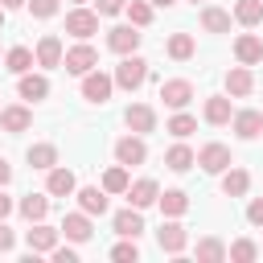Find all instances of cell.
Instances as JSON below:
<instances>
[{
	"label": "cell",
	"instance_id": "obj_1",
	"mask_svg": "<svg viewBox=\"0 0 263 263\" xmlns=\"http://www.w3.org/2000/svg\"><path fill=\"white\" fill-rule=\"evenodd\" d=\"M148 82V62L136 58V53H123V62L115 66V86L119 90H140Z\"/></svg>",
	"mask_w": 263,
	"mask_h": 263
},
{
	"label": "cell",
	"instance_id": "obj_2",
	"mask_svg": "<svg viewBox=\"0 0 263 263\" xmlns=\"http://www.w3.org/2000/svg\"><path fill=\"white\" fill-rule=\"evenodd\" d=\"M111 90H115V78L103 74L99 66H95L90 74H82V99H86V103H99V107H103V103L111 99Z\"/></svg>",
	"mask_w": 263,
	"mask_h": 263
},
{
	"label": "cell",
	"instance_id": "obj_3",
	"mask_svg": "<svg viewBox=\"0 0 263 263\" xmlns=\"http://www.w3.org/2000/svg\"><path fill=\"white\" fill-rule=\"evenodd\" d=\"M66 33L70 37H78V41H90L95 33H99V12H90V8H74V12H66Z\"/></svg>",
	"mask_w": 263,
	"mask_h": 263
},
{
	"label": "cell",
	"instance_id": "obj_4",
	"mask_svg": "<svg viewBox=\"0 0 263 263\" xmlns=\"http://www.w3.org/2000/svg\"><path fill=\"white\" fill-rule=\"evenodd\" d=\"M62 66H66L70 74H90V70L99 66V53H95V45H86V41H78L74 49H66V58H62Z\"/></svg>",
	"mask_w": 263,
	"mask_h": 263
},
{
	"label": "cell",
	"instance_id": "obj_5",
	"mask_svg": "<svg viewBox=\"0 0 263 263\" xmlns=\"http://www.w3.org/2000/svg\"><path fill=\"white\" fill-rule=\"evenodd\" d=\"M160 99H164V107L185 111L189 99H193V82L189 78H168V82H160Z\"/></svg>",
	"mask_w": 263,
	"mask_h": 263
},
{
	"label": "cell",
	"instance_id": "obj_6",
	"mask_svg": "<svg viewBox=\"0 0 263 263\" xmlns=\"http://www.w3.org/2000/svg\"><path fill=\"white\" fill-rule=\"evenodd\" d=\"M115 160L127 164V168H132V164H144V160H148L144 136H136V132H132V136H119V140H115Z\"/></svg>",
	"mask_w": 263,
	"mask_h": 263
},
{
	"label": "cell",
	"instance_id": "obj_7",
	"mask_svg": "<svg viewBox=\"0 0 263 263\" xmlns=\"http://www.w3.org/2000/svg\"><path fill=\"white\" fill-rule=\"evenodd\" d=\"M123 123H127L136 136H148V132H156V111H152L148 103H132V107L123 111Z\"/></svg>",
	"mask_w": 263,
	"mask_h": 263
},
{
	"label": "cell",
	"instance_id": "obj_8",
	"mask_svg": "<svg viewBox=\"0 0 263 263\" xmlns=\"http://www.w3.org/2000/svg\"><path fill=\"white\" fill-rule=\"evenodd\" d=\"M58 234H62V226L53 230V226H45V222H33V230L25 234V242H29L33 255H49V251L58 247Z\"/></svg>",
	"mask_w": 263,
	"mask_h": 263
},
{
	"label": "cell",
	"instance_id": "obj_9",
	"mask_svg": "<svg viewBox=\"0 0 263 263\" xmlns=\"http://www.w3.org/2000/svg\"><path fill=\"white\" fill-rule=\"evenodd\" d=\"M197 164H201L205 173H226L234 160H230V148H226V144H205V148L197 152Z\"/></svg>",
	"mask_w": 263,
	"mask_h": 263
},
{
	"label": "cell",
	"instance_id": "obj_10",
	"mask_svg": "<svg viewBox=\"0 0 263 263\" xmlns=\"http://www.w3.org/2000/svg\"><path fill=\"white\" fill-rule=\"evenodd\" d=\"M127 201H132L136 210H148V205L160 201V185H156L152 177H140L136 185H127Z\"/></svg>",
	"mask_w": 263,
	"mask_h": 263
},
{
	"label": "cell",
	"instance_id": "obj_11",
	"mask_svg": "<svg viewBox=\"0 0 263 263\" xmlns=\"http://www.w3.org/2000/svg\"><path fill=\"white\" fill-rule=\"evenodd\" d=\"M74 189H78V177H74L70 168H58V164H53L49 177H45V193H49V197H70Z\"/></svg>",
	"mask_w": 263,
	"mask_h": 263
},
{
	"label": "cell",
	"instance_id": "obj_12",
	"mask_svg": "<svg viewBox=\"0 0 263 263\" xmlns=\"http://www.w3.org/2000/svg\"><path fill=\"white\" fill-rule=\"evenodd\" d=\"M156 242H160V251L181 255V251H185V242H189V234H185V226H181V222H164V226L156 230Z\"/></svg>",
	"mask_w": 263,
	"mask_h": 263
},
{
	"label": "cell",
	"instance_id": "obj_13",
	"mask_svg": "<svg viewBox=\"0 0 263 263\" xmlns=\"http://www.w3.org/2000/svg\"><path fill=\"white\" fill-rule=\"evenodd\" d=\"M62 234L70 238V242H86L95 230H90V214L86 210H78V214H66L62 218Z\"/></svg>",
	"mask_w": 263,
	"mask_h": 263
},
{
	"label": "cell",
	"instance_id": "obj_14",
	"mask_svg": "<svg viewBox=\"0 0 263 263\" xmlns=\"http://www.w3.org/2000/svg\"><path fill=\"white\" fill-rule=\"evenodd\" d=\"M107 45H111L115 53H136V45H140L136 25H115V29L107 33Z\"/></svg>",
	"mask_w": 263,
	"mask_h": 263
},
{
	"label": "cell",
	"instance_id": "obj_15",
	"mask_svg": "<svg viewBox=\"0 0 263 263\" xmlns=\"http://www.w3.org/2000/svg\"><path fill=\"white\" fill-rule=\"evenodd\" d=\"M62 58H66V49H62V41H58L53 33H45V37L37 41V66H45V70H53V66H62Z\"/></svg>",
	"mask_w": 263,
	"mask_h": 263
},
{
	"label": "cell",
	"instance_id": "obj_16",
	"mask_svg": "<svg viewBox=\"0 0 263 263\" xmlns=\"http://www.w3.org/2000/svg\"><path fill=\"white\" fill-rule=\"evenodd\" d=\"M234 58H238V66H255V62H263V41H259L255 33H242V37L234 41Z\"/></svg>",
	"mask_w": 263,
	"mask_h": 263
},
{
	"label": "cell",
	"instance_id": "obj_17",
	"mask_svg": "<svg viewBox=\"0 0 263 263\" xmlns=\"http://www.w3.org/2000/svg\"><path fill=\"white\" fill-rule=\"evenodd\" d=\"M29 123H33V111H29V107H0V127H4L8 136L29 132Z\"/></svg>",
	"mask_w": 263,
	"mask_h": 263
},
{
	"label": "cell",
	"instance_id": "obj_18",
	"mask_svg": "<svg viewBox=\"0 0 263 263\" xmlns=\"http://www.w3.org/2000/svg\"><path fill=\"white\" fill-rule=\"evenodd\" d=\"M74 197H78V210H86L90 218H95V214H107V189L86 185V189H74Z\"/></svg>",
	"mask_w": 263,
	"mask_h": 263
},
{
	"label": "cell",
	"instance_id": "obj_19",
	"mask_svg": "<svg viewBox=\"0 0 263 263\" xmlns=\"http://www.w3.org/2000/svg\"><path fill=\"white\" fill-rule=\"evenodd\" d=\"M234 136L238 140H255L259 132H263V111H234Z\"/></svg>",
	"mask_w": 263,
	"mask_h": 263
},
{
	"label": "cell",
	"instance_id": "obj_20",
	"mask_svg": "<svg viewBox=\"0 0 263 263\" xmlns=\"http://www.w3.org/2000/svg\"><path fill=\"white\" fill-rule=\"evenodd\" d=\"M226 90H230L234 99H247V95L255 90V74H251L247 66H234V70H226Z\"/></svg>",
	"mask_w": 263,
	"mask_h": 263
},
{
	"label": "cell",
	"instance_id": "obj_21",
	"mask_svg": "<svg viewBox=\"0 0 263 263\" xmlns=\"http://www.w3.org/2000/svg\"><path fill=\"white\" fill-rule=\"evenodd\" d=\"M201 115H205V123H214V127H222V123H230V119H234V111H230V99H226V95H210Z\"/></svg>",
	"mask_w": 263,
	"mask_h": 263
},
{
	"label": "cell",
	"instance_id": "obj_22",
	"mask_svg": "<svg viewBox=\"0 0 263 263\" xmlns=\"http://www.w3.org/2000/svg\"><path fill=\"white\" fill-rule=\"evenodd\" d=\"M115 234H119V238H140V234H144V218H140L136 205L115 214Z\"/></svg>",
	"mask_w": 263,
	"mask_h": 263
},
{
	"label": "cell",
	"instance_id": "obj_23",
	"mask_svg": "<svg viewBox=\"0 0 263 263\" xmlns=\"http://www.w3.org/2000/svg\"><path fill=\"white\" fill-rule=\"evenodd\" d=\"M164 164H168L173 173H189V168L197 164V156H193V148H189V144H173V148L164 152Z\"/></svg>",
	"mask_w": 263,
	"mask_h": 263
},
{
	"label": "cell",
	"instance_id": "obj_24",
	"mask_svg": "<svg viewBox=\"0 0 263 263\" xmlns=\"http://www.w3.org/2000/svg\"><path fill=\"white\" fill-rule=\"evenodd\" d=\"M16 210H21V218H29V222H45V214H49V197L29 193V197L16 201Z\"/></svg>",
	"mask_w": 263,
	"mask_h": 263
},
{
	"label": "cell",
	"instance_id": "obj_25",
	"mask_svg": "<svg viewBox=\"0 0 263 263\" xmlns=\"http://www.w3.org/2000/svg\"><path fill=\"white\" fill-rule=\"evenodd\" d=\"M33 62H37V53H33V49H25V45H12V49L4 53V66H8L12 74H29V70H33Z\"/></svg>",
	"mask_w": 263,
	"mask_h": 263
},
{
	"label": "cell",
	"instance_id": "obj_26",
	"mask_svg": "<svg viewBox=\"0 0 263 263\" xmlns=\"http://www.w3.org/2000/svg\"><path fill=\"white\" fill-rule=\"evenodd\" d=\"M16 90H21V99H45L49 95V78H41V74H21V82H16Z\"/></svg>",
	"mask_w": 263,
	"mask_h": 263
},
{
	"label": "cell",
	"instance_id": "obj_27",
	"mask_svg": "<svg viewBox=\"0 0 263 263\" xmlns=\"http://www.w3.org/2000/svg\"><path fill=\"white\" fill-rule=\"evenodd\" d=\"M251 189V173L247 168H226V177H222V193L226 197H242Z\"/></svg>",
	"mask_w": 263,
	"mask_h": 263
},
{
	"label": "cell",
	"instance_id": "obj_28",
	"mask_svg": "<svg viewBox=\"0 0 263 263\" xmlns=\"http://www.w3.org/2000/svg\"><path fill=\"white\" fill-rule=\"evenodd\" d=\"M185 210H189V193H185V189H164V193H160V214L181 218Z\"/></svg>",
	"mask_w": 263,
	"mask_h": 263
},
{
	"label": "cell",
	"instance_id": "obj_29",
	"mask_svg": "<svg viewBox=\"0 0 263 263\" xmlns=\"http://www.w3.org/2000/svg\"><path fill=\"white\" fill-rule=\"evenodd\" d=\"M234 21L247 25V29L263 25V0H238V4H234Z\"/></svg>",
	"mask_w": 263,
	"mask_h": 263
},
{
	"label": "cell",
	"instance_id": "obj_30",
	"mask_svg": "<svg viewBox=\"0 0 263 263\" xmlns=\"http://www.w3.org/2000/svg\"><path fill=\"white\" fill-rule=\"evenodd\" d=\"M201 29L205 33H230V12L226 8H201Z\"/></svg>",
	"mask_w": 263,
	"mask_h": 263
},
{
	"label": "cell",
	"instance_id": "obj_31",
	"mask_svg": "<svg viewBox=\"0 0 263 263\" xmlns=\"http://www.w3.org/2000/svg\"><path fill=\"white\" fill-rule=\"evenodd\" d=\"M164 49H168V58H173V62H189L197 45H193V37H189V33H173Z\"/></svg>",
	"mask_w": 263,
	"mask_h": 263
},
{
	"label": "cell",
	"instance_id": "obj_32",
	"mask_svg": "<svg viewBox=\"0 0 263 263\" xmlns=\"http://www.w3.org/2000/svg\"><path fill=\"white\" fill-rule=\"evenodd\" d=\"M127 185H132L127 164H111V168L103 173V189H107V193H127Z\"/></svg>",
	"mask_w": 263,
	"mask_h": 263
},
{
	"label": "cell",
	"instance_id": "obj_33",
	"mask_svg": "<svg viewBox=\"0 0 263 263\" xmlns=\"http://www.w3.org/2000/svg\"><path fill=\"white\" fill-rule=\"evenodd\" d=\"M29 164L49 173V168L58 164V148H53V144H33V148H29Z\"/></svg>",
	"mask_w": 263,
	"mask_h": 263
},
{
	"label": "cell",
	"instance_id": "obj_34",
	"mask_svg": "<svg viewBox=\"0 0 263 263\" xmlns=\"http://www.w3.org/2000/svg\"><path fill=\"white\" fill-rule=\"evenodd\" d=\"M226 259V247L218 238H201L197 242V263H222Z\"/></svg>",
	"mask_w": 263,
	"mask_h": 263
},
{
	"label": "cell",
	"instance_id": "obj_35",
	"mask_svg": "<svg viewBox=\"0 0 263 263\" xmlns=\"http://www.w3.org/2000/svg\"><path fill=\"white\" fill-rule=\"evenodd\" d=\"M127 16H132V25L136 29H144L148 21H152V0H127V8H123Z\"/></svg>",
	"mask_w": 263,
	"mask_h": 263
},
{
	"label": "cell",
	"instance_id": "obj_36",
	"mask_svg": "<svg viewBox=\"0 0 263 263\" xmlns=\"http://www.w3.org/2000/svg\"><path fill=\"white\" fill-rule=\"evenodd\" d=\"M168 132H173L177 140H185V136H193V132H197V119H193L189 111H177V115L168 119Z\"/></svg>",
	"mask_w": 263,
	"mask_h": 263
},
{
	"label": "cell",
	"instance_id": "obj_37",
	"mask_svg": "<svg viewBox=\"0 0 263 263\" xmlns=\"http://www.w3.org/2000/svg\"><path fill=\"white\" fill-rule=\"evenodd\" d=\"M259 255V247L251 242V238H238V242H230V251H226V259H234V263H251Z\"/></svg>",
	"mask_w": 263,
	"mask_h": 263
},
{
	"label": "cell",
	"instance_id": "obj_38",
	"mask_svg": "<svg viewBox=\"0 0 263 263\" xmlns=\"http://www.w3.org/2000/svg\"><path fill=\"white\" fill-rule=\"evenodd\" d=\"M111 259H115V263H136V259H140V247H136V238H123V242H115V247H111Z\"/></svg>",
	"mask_w": 263,
	"mask_h": 263
},
{
	"label": "cell",
	"instance_id": "obj_39",
	"mask_svg": "<svg viewBox=\"0 0 263 263\" xmlns=\"http://www.w3.org/2000/svg\"><path fill=\"white\" fill-rule=\"evenodd\" d=\"M29 12H33L37 21H49V16L58 12V0H29Z\"/></svg>",
	"mask_w": 263,
	"mask_h": 263
},
{
	"label": "cell",
	"instance_id": "obj_40",
	"mask_svg": "<svg viewBox=\"0 0 263 263\" xmlns=\"http://www.w3.org/2000/svg\"><path fill=\"white\" fill-rule=\"evenodd\" d=\"M127 8V0H95V12L99 16H115V12H123Z\"/></svg>",
	"mask_w": 263,
	"mask_h": 263
},
{
	"label": "cell",
	"instance_id": "obj_41",
	"mask_svg": "<svg viewBox=\"0 0 263 263\" xmlns=\"http://www.w3.org/2000/svg\"><path fill=\"white\" fill-rule=\"evenodd\" d=\"M247 222H251V226H263V197H255V201L247 205Z\"/></svg>",
	"mask_w": 263,
	"mask_h": 263
},
{
	"label": "cell",
	"instance_id": "obj_42",
	"mask_svg": "<svg viewBox=\"0 0 263 263\" xmlns=\"http://www.w3.org/2000/svg\"><path fill=\"white\" fill-rule=\"evenodd\" d=\"M49 255H53V263H74L78 259V251H70V247H53Z\"/></svg>",
	"mask_w": 263,
	"mask_h": 263
},
{
	"label": "cell",
	"instance_id": "obj_43",
	"mask_svg": "<svg viewBox=\"0 0 263 263\" xmlns=\"http://www.w3.org/2000/svg\"><path fill=\"white\" fill-rule=\"evenodd\" d=\"M12 242H16V234L4 226V218H0V251H12Z\"/></svg>",
	"mask_w": 263,
	"mask_h": 263
},
{
	"label": "cell",
	"instance_id": "obj_44",
	"mask_svg": "<svg viewBox=\"0 0 263 263\" xmlns=\"http://www.w3.org/2000/svg\"><path fill=\"white\" fill-rule=\"evenodd\" d=\"M8 181H12V164H8V160H4V156H0V189H4V185H8Z\"/></svg>",
	"mask_w": 263,
	"mask_h": 263
},
{
	"label": "cell",
	"instance_id": "obj_45",
	"mask_svg": "<svg viewBox=\"0 0 263 263\" xmlns=\"http://www.w3.org/2000/svg\"><path fill=\"white\" fill-rule=\"evenodd\" d=\"M8 214H12V197L0 189V218H8Z\"/></svg>",
	"mask_w": 263,
	"mask_h": 263
},
{
	"label": "cell",
	"instance_id": "obj_46",
	"mask_svg": "<svg viewBox=\"0 0 263 263\" xmlns=\"http://www.w3.org/2000/svg\"><path fill=\"white\" fill-rule=\"evenodd\" d=\"M177 0H152V8H173Z\"/></svg>",
	"mask_w": 263,
	"mask_h": 263
},
{
	"label": "cell",
	"instance_id": "obj_47",
	"mask_svg": "<svg viewBox=\"0 0 263 263\" xmlns=\"http://www.w3.org/2000/svg\"><path fill=\"white\" fill-rule=\"evenodd\" d=\"M4 8H21V4H29V0H0Z\"/></svg>",
	"mask_w": 263,
	"mask_h": 263
},
{
	"label": "cell",
	"instance_id": "obj_48",
	"mask_svg": "<svg viewBox=\"0 0 263 263\" xmlns=\"http://www.w3.org/2000/svg\"><path fill=\"white\" fill-rule=\"evenodd\" d=\"M4 12H8V8H4V4H0V29H4Z\"/></svg>",
	"mask_w": 263,
	"mask_h": 263
},
{
	"label": "cell",
	"instance_id": "obj_49",
	"mask_svg": "<svg viewBox=\"0 0 263 263\" xmlns=\"http://www.w3.org/2000/svg\"><path fill=\"white\" fill-rule=\"evenodd\" d=\"M70 4H86V0H70Z\"/></svg>",
	"mask_w": 263,
	"mask_h": 263
},
{
	"label": "cell",
	"instance_id": "obj_50",
	"mask_svg": "<svg viewBox=\"0 0 263 263\" xmlns=\"http://www.w3.org/2000/svg\"><path fill=\"white\" fill-rule=\"evenodd\" d=\"M193 4H197V0H193Z\"/></svg>",
	"mask_w": 263,
	"mask_h": 263
}]
</instances>
